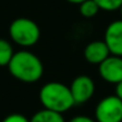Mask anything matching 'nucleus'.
Returning <instances> with one entry per match:
<instances>
[{"label": "nucleus", "mask_w": 122, "mask_h": 122, "mask_svg": "<svg viewBox=\"0 0 122 122\" xmlns=\"http://www.w3.org/2000/svg\"><path fill=\"white\" fill-rule=\"evenodd\" d=\"M10 73L23 83H35L43 74L42 61L29 50H19L13 54L7 65Z\"/></svg>", "instance_id": "nucleus-1"}, {"label": "nucleus", "mask_w": 122, "mask_h": 122, "mask_svg": "<svg viewBox=\"0 0 122 122\" xmlns=\"http://www.w3.org/2000/svg\"><path fill=\"white\" fill-rule=\"evenodd\" d=\"M40 101L44 109L60 114L76 105L70 87L57 81H50L42 86L40 90Z\"/></svg>", "instance_id": "nucleus-2"}, {"label": "nucleus", "mask_w": 122, "mask_h": 122, "mask_svg": "<svg viewBox=\"0 0 122 122\" xmlns=\"http://www.w3.org/2000/svg\"><path fill=\"white\" fill-rule=\"evenodd\" d=\"M11 40L20 47H31L37 43L41 36L38 25L29 18H17L9 28Z\"/></svg>", "instance_id": "nucleus-3"}, {"label": "nucleus", "mask_w": 122, "mask_h": 122, "mask_svg": "<svg viewBox=\"0 0 122 122\" xmlns=\"http://www.w3.org/2000/svg\"><path fill=\"white\" fill-rule=\"evenodd\" d=\"M97 122H122V101L117 96L103 98L96 107Z\"/></svg>", "instance_id": "nucleus-4"}, {"label": "nucleus", "mask_w": 122, "mask_h": 122, "mask_svg": "<svg viewBox=\"0 0 122 122\" xmlns=\"http://www.w3.org/2000/svg\"><path fill=\"white\" fill-rule=\"evenodd\" d=\"M98 72L103 80L110 84H117L122 80V57L109 55L98 65Z\"/></svg>", "instance_id": "nucleus-5"}, {"label": "nucleus", "mask_w": 122, "mask_h": 122, "mask_svg": "<svg viewBox=\"0 0 122 122\" xmlns=\"http://www.w3.org/2000/svg\"><path fill=\"white\" fill-rule=\"evenodd\" d=\"M74 104L86 103L95 93V83L89 76H79L73 79L70 86Z\"/></svg>", "instance_id": "nucleus-6"}, {"label": "nucleus", "mask_w": 122, "mask_h": 122, "mask_svg": "<svg viewBox=\"0 0 122 122\" xmlns=\"http://www.w3.org/2000/svg\"><path fill=\"white\" fill-rule=\"evenodd\" d=\"M104 42L111 55L122 57V19L111 22L104 32Z\"/></svg>", "instance_id": "nucleus-7"}, {"label": "nucleus", "mask_w": 122, "mask_h": 122, "mask_svg": "<svg viewBox=\"0 0 122 122\" xmlns=\"http://www.w3.org/2000/svg\"><path fill=\"white\" fill-rule=\"evenodd\" d=\"M111 55L109 48L107 47L104 41H93L90 42L84 49V57L87 62L93 65H99L101 62Z\"/></svg>", "instance_id": "nucleus-8"}, {"label": "nucleus", "mask_w": 122, "mask_h": 122, "mask_svg": "<svg viewBox=\"0 0 122 122\" xmlns=\"http://www.w3.org/2000/svg\"><path fill=\"white\" fill-rule=\"evenodd\" d=\"M30 122H65V120L62 114L43 109L34 114V116L30 118Z\"/></svg>", "instance_id": "nucleus-9"}, {"label": "nucleus", "mask_w": 122, "mask_h": 122, "mask_svg": "<svg viewBox=\"0 0 122 122\" xmlns=\"http://www.w3.org/2000/svg\"><path fill=\"white\" fill-rule=\"evenodd\" d=\"M13 54L11 43L4 38H0V66H7Z\"/></svg>", "instance_id": "nucleus-10"}, {"label": "nucleus", "mask_w": 122, "mask_h": 122, "mask_svg": "<svg viewBox=\"0 0 122 122\" xmlns=\"http://www.w3.org/2000/svg\"><path fill=\"white\" fill-rule=\"evenodd\" d=\"M79 11H80L83 17L92 18V17H95L98 13L99 7H98V5L93 1V0H85L84 3H81L79 5Z\"/></svg>", "instance_id": "nucleus-11"}, {"label": "nucleus", "mask_w": 122, "mask_h": 122, "mask_svg": "<svg viewBox=\"0 0 122 122\" xmlns=\"http://www.w3.org/2000/svg\"><path fill=\"white\" fill-rule=\"evenodd\" d=\"M93 1L98 5L99 10L108 11V12L116 11L122 5V0H93Z\"/></svg>", "instance_id": "nucleus-12"}, {"label": "nucleus", "mask_w": 122, "mask_h": 122, "mask_svg": "<svg viewBox=\"0 0 122 122\" xmlns=\"http://www.w3.org/2000/svg\"><path fill=\"white\" fill-rule=\"evenodd\" d=\"M3 122H30V120H28L22 114H11V115L6 116L3 120Z\"/></svg>", "instance_id": "nucleus-13"}, {"label": "nucleus", "mask_w": 122, "mask_h": 122, "mask_svg": "<svg viewBox=\"0 0 122 122\" xmlns=\"http://www.w3.org/2000/svg\"><path fill=\"white\" fill-rule=\"evenodd\" d=\"M70 122H97V121L92 120L91 117H87V116H83V115H80V116H76V117H73Z\"/></svg>", "instance_id": "nucleus-14"}, {"label": "nucleus", "mask_w": 122, "mask_h": 122, "mask_svg": "<svg viewBox=\"0 0 122 122\" xmlns=\"http://www.w3.org/2000/svg\"><path fill=\"white\" fill-rule=\"evenodd\" d=\"M115 96H117L122 101V80L120 83H117L115 86Z\"/></svg>", "instance_id": "nucleus-15"}, {"label": "nucleus", "mask_w": 122, "mask_h": 122, "mask_svg": "<svg viewBox=\"0 0 122 122\" xmlns=\"http://www.w3.org/2000/svg\"><path fill=\"white\" fill-rule=\"evenodd\" d=\"M66 1L71 3V4H76V5H80L81 3H84L85 0H66Z\"/></svg>", "instance_id": "nucleus-16"}, {"label": "nucleus", "mask_w": 122, "mask_h": 122, "mask_svg": "<svg viewBox=\"0 0 122 122\" xmlns=\"http://www.w3.org/2000/svg\"><path fill=\"white\" fill-rule=\"evenodd\" d=\"M118 10H120V13H121V19H122V5H121V7Z\"/></svg>", "instance_id": "nucleus-17"}]
</instances>
